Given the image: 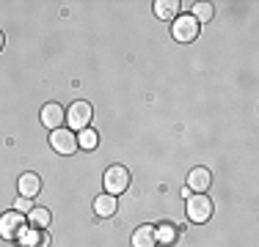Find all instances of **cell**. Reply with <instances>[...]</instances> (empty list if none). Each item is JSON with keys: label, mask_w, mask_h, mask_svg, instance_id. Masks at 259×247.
I'll use <instances>...</instances> for the list:
<instances>
[{"label": "cell", "mask_w": 259, "mask_h": 247, "mask_svg": "<svg viewBox=\"0 0 259 247\" xmlns=\"http://www.w3.org/2000/svg\"><path fill=\"white\" fill-rule=\"evenodd\" d=\"M190 17H193L196 22H209L212 20V3H196Z\"/></svg>", "instance_id": "16"}, {"label": "cell", "mask_w": 259, "mask_h": 247, "mask_svg": "<svg viewBox=\"0 0 259 247\" xmlns=\"http://www.w3.org/2000/svg\"><path fill=\"white\" fill-rule=\"evenodd\" d=\"M171 33H174V39L177 41H193L196 36H199V22L193 20L190 14H185V17H177V22H174V28H171Z\"/></svg>", "instance_id": "4"}, {"label": "cell", "mask_w": 259, "mask_h": 247, "mask_svg": "<svg viewBox=\"0 0 259 247\" xmlns=\"http://www.w3.org/2000/svg\"><path fill=\"white\" fill-rule=\"evenodd\" d=\"M94 212L100 214V217H110V214L116 212V198L113 195H100L94 201Z\"/></svg>", "instance_id": "13"}, {"label": "cell", "mask_w": 259, "mask_h": 247, "mask_svg": "<svg viewBox=\"0 0 259 247\" xmlns=\"http://www.w3.org/2000/svg\"><path fill=\"white\" fill-rule=\"evenodd\" d=\"M0 49H3V33H0Z\"/></svg>", "instance_id": "19"}, {"label": "cell", "mask_w": 259, "mask_h": 247, "mask_svg": "<svg viewBox=\"0 0 259 247\" xmlns=\"http://www.w3.org/2000/svg\"><path fill=\"white\" fill-rule=\"evenodd\" d=\"M50 146H53L58 154H72V151L77 148V135H72L69 129H53Z\"/></svg>", "instance_id": "6"}, {"label": "cell", "mask_w": 259, "mask_h": 247, "mask_svg": "<svg viewBox=\"0 0 259 247\" xmlns=\"http://www.w3.org/2000/svg\"><path fill=\"white\" fill-rule=\"evenodd\" d=\"M130 187V170L121 168V165H110L108 170H105V190H108V195H119L124 193Z\"/></svg>", "instance_id": "1"}, {"label": "cell", "mask_w": 259, "mask_h": 247, "mask_svg": "<svg viewBox=\"0 0 259 247\" xmlns=\"http://www.w3.org/2000/svg\"><path fill=\"white\" fill-rule=\"evenodd\" d=\"M17 184H20V195L22 198H33L41 190V181H39V176H36V173H22Z\"/></svg>", "instance_id": "10"}, {"label": "cell", "mask_w": 259, "mask_h": 247, "mask_svg": "<svg viewBox=\"0 0 259 247\" xmlns=\"http://www.w3.org/2000/svg\"><path fill=\"white\" fill-rule=\"evenodd\" d=\"M25 233V220H22V212H6L0 214V236L3 239H22Z\"/></svg>", "instance_id": "2"}, {"label": "cell", "mask_w": 259, "mask_h": 247, "mask_svg": "<svg viewBox=\"0 0 259 247\" xmlns=\"http://www.w3.org/2000/svg\"><path fill=\"white\" fill-rule=\"evenodd\" d=\"M91 121V104L89 102H75L69 110H66V124L72 129H85Z\"/></svg>", "instance_id": "5"}, {"label": "cell", "mask_w": 259, "mask_h": 247, "mask_svg": "<svg viewBox=\"0 0 259 247\" xmlns=\"http://www.w3.org/2000/svg\"><path fill=\"white\" fill-rule=\"evenodd\" d=\"M30 228H45L50 225V212L47 209H30Z\"/></svg>", "instance_id": "15"}, {"label": "cell", "mask_w": 259, "mask_h": 247, "mask_svg": "<svg viewBox=\"0 0 259 247\" xmlns=\"http://www.w3.org/2000/svg\"><path fill=\"white\" fill-rule=\"evenodd\" d=\"M64 121H66V110L61 107L58 102H50V104L41 107V124H45V127L61 129V124H64Z\"/></svg>", "instance_id": "7"}, {"label": "cell", "mask_w": 259, "mask_h": 247, "mask_svg": "<svg viewBox=\"0 0 259 247\" xmlns=\"http://www.w3.org/2000/svg\"><path fill=\"white\" fill-rule=\"evenodd\" d=\"M30 209H33V206H30V201H28V198H17V203H14V212H30Z\"/></svg>", "instance_id": "18"}, {"label": "cell", "mask_w": 259, "mask_h": 247, "mask_svg": "<svg viewBox=\"0 0 259 247\" xmlns=\"http://www.w3.org/2000/svg\"><path fill=\"white\" fill-rule=\"evenodd\" d=\"M157 242L160 244H171V242H174V228H171V225L157 228Z\"/></svg>", "instance_id": "17"}, {"label": "cell", "mask_w": 259, "mask_h": 247, "mask_svg": "<svg viewBox=\"0 0 259 247\" xmlns=\"http://www.w3.org/2000/svg\"><path fill=\"white\" fill-rule=\"evenodd\" d=\"M22 242L28 247H47L50 244V236H47L45 228H30V231L22 233Z\"/></svg>", "instance_id": "12"}, {"label": "cell", "mask_w": 259, "mask_h": 247, "mask_svg": "<svg viewBox=\"0 0 259 247\" xmlns=\"http://www.w3.org/2000/svg\"><path fill=\"white\" fill-rule=\"evenodd\" d=\"M212 217V201L207 195H190L188 198V220L190 222H207Z\"/></svg>", "instance_id": "3"}, {"label": "cell", "mask_w": 259, "mask_h": 247, "mask_svg": "<svg viewBox=\"0 0 259 247\" xmlns=\"http://www.w3.org/2000/svg\"><path fill=\"white\" fill-rule=\"evenodd\" d=\"M97 143H100V138H97V132L94 129H80V135H77V146L80 148H85V151H91V148H97Z\"/></svg>", "instance_id": "14"}, {"label": "cell", "mask_w": 259, "mask_h": 247, "mask_svg": "<svg viewBox=\"0 0 259 247\" xmlns=\"http://www.w3.org/2000/svg\"><path fill=\"white\" fill-rule=\"evenodd\" d=\"M157 244V228L155 225H141L133 233V247H155Z\"/></svg>", "instance_id": "9"}, {"label": "cell", "mask_w": 259, "mask_h": 247, "mask_svg": "<svg viewBox=\"0 0 259 247\" xmlns=\"http://www.w3.org/2000/svg\"><path fill=\"white\" fill-rule=\"evenodd\" d=\"M180 11V0H157L155 3V17L157 20H174Z\"/></svg>", "instance_id": "11"}, {"label": "cell", "mask_w": 259, "mask_h": 247, "mask_svg": "<svg viewBox=\"0 0 259 247\" xmlns=\"http://www.w3.org/2000/svg\"><path fill=\"white\" fill-rule=\"evenodd\" d=\"M212 184V176H209V170L207 168H193L190 170V176H188V187H190V193H196V195H201L204 190Z\"/></svg>", "instance_id": "8"}]
</instances>
